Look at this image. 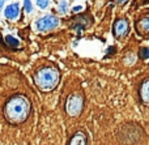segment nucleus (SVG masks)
I'll list each match as a JSON object with an SVG mask.
<instances>
[{"label": "nucleus", "mask_w": 149, "mask_h": 145, "mask_svg": "<svg viewBox=\"0 0 149 145\" xmlns=\"http://www.w3.org/2000/svg\"><path fill=\"white\" fill-rule=\"evenodd\" d=\"M29 111H30V103L22 96L13 97L10 101H8L4 109L5 119L12 124H20L26 120Z\"/></svg>", "instance_id": "nucleus-1"}, {"label": "nucleus", "mask_w": 149, "mask_h": 145, "mask_svg": "<svg viewBox=\"0 0 149 145\" xmlns=\"http://www.w3.org/2000/svg\"><path fill=\"white\" fill-rule=\"evenodd\" d=\"M34 81L42 90H51L52 88L56 86L58 81H59V73L55 68L45 67L36 73Z\"/></svg>", "instance_id": "nucleus-2"}, {"label": "nucleus", "mask_w": 149, "mask_h": 145, "mask_svg": "<svg viewBox=\"0 0 149 145\" xmlns=\"http://www.w3.org/2000/svg\"><path fill=\"white\" fill-rule=\"evenodd\" d=\"M82 107H84V98L80 94H72L67 99L65 109H67V112L71 117H77L81 112Z\"/></svg>", "instance_id": "nucleus-3"}, {"label": "nucleus", "mask_w": 149, "mask_h": 145, "mask_svg": "<svg viewBox=\"0 0 149 145\" xmlns=\"http://www.w3.org/2000/svg\"><path fill=\"white\" fill-rule=\"evenodd\" d=\"M59 25V20H58L55 16H45V17L39 18L38 22H37V28L39 31H47L55 29Z\"/></svg>", "instance_id": "nucleus-4"}, {"label": "nucleus", "mask_w": 149, "mask_h": 145, "mask_svg": "<svg viewBox=\"0 0 149 145\" xmlns=\"http://www.w3.org/2000/svg\"><path fill=\"white\" fill-rule=\"evenodd\" d=\"M130 30V26H128V22L126 20H118L114 25V34H115L118 38H122V37L127 35Z\"/></svg>", "instance_id": "nucleus-5"}, {"label": "nucleus", "mask_w": 149, "mask_h": 145, "mask_svg": "<svg viewBox=\"0 0 149 145\" xmlns=\"http://www.w3.org/2000/svg\"><path fill=\"white\" fill-rule=\"evenodd\" d=\"M4 15L8 20H16L20 15V8H18V4L17 3H13V4L8 5L4 10Z\"/></svg>", "instance_id": "nucleus-6"}, {"label": "nucleus", "mask_w": 149, "mask_h": 145, "mask_svg": "<svg viewBox=\"0 0 149 145\" xmlns=\"http://www.w3.org/2000/svg\"><path fill=\"white\" fill-rule=\"evenodd\" d=\"M140 97L144 105L149 106V78L143 81L141 88H140Z\"/></svg>", "instance_id": "nucleus-7"}, {"label": "nucleus", "mask_w": 149, "mask_h": 145, "mask_svg": "<svg viewBox=\"0 0 149 145\" xmlns=\"http://www.w3.org/2000/svg\"><path fill=\"white\" fill-rule=\"evenodd\" d=\"M137 30L141 34H149V16H145L137 22Z\"/></svg>", "instance_id": "nucleus-8"}, {"label": "nucleus", "mask_w": 149, "mask_h": 145, "mask_svg": "<svg viewBox=\"0 0 149 145\" xmlns=\"http://www.w3.org/2000/svg\"><path fill=\"white\" fill-rule=\"evenodd\" d=\"M68 145H86V137L82 132H77L73 135Z\"/></svg>", "instance_id": "nucleus-9"}, {"label": "nucleus", "mask_w": 149, "mask_h": 145, "mask_svg": "<svg viewBox=\"0 0 149 145\" xmlns=\"http://www.w3.org/2000/svg\"><path fill=\"white\" fill-rule=\"evenodd\" d=\"M5 42H7V44L8 46H10V47H18V41L17 39H15L13 37H10V35L5 37Z\"/></svg>", "instance_id": "nucleus-10"}, {"label": "nucleus", "mask_w": 149, "mask_h": 145, "mask_svg": "<svg viewBox=\"0 0 149 145\" xmlns=\"http://www.w3.org/2000/svg\"><path fill=\"white\" fill-rule=\"evenodd\" d=\"M67 7H68V4H67V1H65V0L60 1V4H59V12L60 13H65V12H67Z\"/></svg>", "instance_id": "nucleus-11"}, {"label": "nucleus", "mask_w": 149, "mask_h": 145, "mask_svg": "<svg viewBox=\"0 0 149 145\" xmlns=\"http://www.w3.org/2000/svg\"><path fill=\"white\" fill-rule=\"evenodd\" d=\"M24 8H25L26 12H31L33 10V5H31L30 0H24Z\"/></svg>", "instance_id": "nucleus-12"}, {"label": "nucleus", "mask_w": 149, "mask_h": 145, "mask_svg": "<svg viewBox=\"0 0 149 145\" xmlns=\"http://www.w3.org/2000/svg\"><path fill=\"white\" fill-rule=\"evenodd\" d=\"M37 4H38L39 8H42V9H45V8L49 5V0H36Z\"/></svg>", "instance_id": "nucleus-13"}, {"label": "nucleus", "mask_w": 149, "mask_h": 145, "mask_svg": "<svg viewBox=\"0 0 149 145\" xmlns=\"http://www.w3.org/2000/svg\"><path fill=\"white\" fill-rule=\"evenodd\" d=\"M140 56H141V59H148L149 58V50L148 49H141L140 50Z\"/></svg>", "instance_id": "nucleus-14"}, {"label": "nucleus", "mask_w": 149, "mask_h": 145, "mask_svg": "<svg viewBox=\"0 0 149 145\" xmlns=\"http://www.w3.org/2000/svg\"><path fill=\"white\" fill-rule=\"evenodd\" d=\"M127 1H128V0H118V3H119V4H126Z\"/></svg>", "instance_id": "nucleus-15"}, {"label": "nucleus", "mask_w": 149, "mask_h": 145, "mask_svg": "<svg viewBox=\"0 0 149 145\" xmlns=\"http://www.w3.org/2000/svg\"><path fill=\"white\" fill-rule=\"evenodd\" d=\"M80 9H81V7H74L73 8V12H79Z\"/></svg>", "instance_id": "nucleus-16"}]
</instances>
